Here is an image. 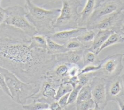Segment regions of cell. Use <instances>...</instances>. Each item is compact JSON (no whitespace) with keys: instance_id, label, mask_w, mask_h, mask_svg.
<instances>
[{"instance_id":"obj_1","label":"cell","mask_w":124,"mask_h":110,"mask_svg":"<svg viewBox=\"0 0 124 110\" xmlns=\"http://www.w3.org/2000/svg\"><path fill=\"white\" fill-rule=\"evenodd\" d=\"M31 37L19 28L0 26V66L23 82L39 84L53 58L46 49L30 46Z\"/></svg>"},{"instance_id":"obj_2","label":"cell","mask_w":124,"mask_h":110,"mask_svg":"<svg viewBox=\"0 0 124 110\" xmlns=\"http://www.w3.org/2000/svg\"><path fill=\"white\" fill-rule=\"evenodd\" d=\"M26 16L35 28L37 34L48 36L54 33L55 23L61 10H46L35 5L31 0H25Z\"/></svg>"},{"instance_id":"obj_3","label":"cell","mask_w":124,"mask_h":110,"mask_svg":"<svg viewBox=\"0 0 124 110\" xmlns=\"http://www.w3.org/2000/svg\"><path fill=\"white\" fill-rule=\"evenodd\" d=\"M0 72L3 74L6 86L11 94V98L16 103L21 105L26 104L27 100L37 93L39 84L25 82L16 75L0 66Z\"/></svg>"},{"instance_id":"obj_4","label":"cell","mask_w":124,"mask_h":110,"mask_svg":"<svg viewBox=\"0 0 124 110\" xmlns=\"http://www.w3.org/2000/svg\"><path fill=\"white\" fill-rule=\"evenodd\" d=\"M62 6L54 27L59 29L78 28L79 14L77 10L80 3L78 0H61Z\"/></svg>"},{"instance_id":"obj_5","label":"cell","mask_w":124,"mask_h":110,"mask_svg":"<svg viewBox=\"0 0 124 110\" xmlns=\"http://www.w3.org/2000/svg\"><path fill=\"white\" fill-rule=\"evenodd\" d=\"M4 24L20 29L30 37L37 34L35 28L26 16L25 8L20 6H13L5 9Z\"/></svg>"},{"instance_id":"obj_6","label":"cell","mask_w":124,"mask_h":110,"mask_svg":"<svg viewBox=\"0 0 124 110\" xmlns=\"http://www.w3.org/2000/svg\"><path fill=\"white\" fill-rule=\"evenodd\" d=\"M124 4L121 0H107L101 3L88 18L86 28H88L102 17L121 11Z\"/></svg>"},{"instance_id":"obj_7","label":"cell","mask_w":124,"mask_h":110,"mask_svg":"<svg viewBox=\"0 0 124 110\" xmlns=\"http://www.w3.org/2000/svg\"><path fill=\"white\" fill-rule=\"evenodd\" d=\"M124 19L122 11L113 13L100 19L94 25L87 29H109L114 31V28H120Z\"/></svg>"},{"instance_id":"obj_8","label":"cell","mask_w":124,"mask_h":110,"mask_svg":"<svg viewBox=\"0 0 124 110\" xmlns=\"http://www.w3.org/2000/svg\"><path fill=\"white\" fill-rule=\"evenodd\" d=\"M87 29L86 27L78 28L70 30H62L55 32L48 35V36L55 41H67L74 38H77Z\"/></svg>"},{"instance_id":"obj_9","label":"cell","mask_w":124,"mask_h":110,"mask_svg":"<svg viewBox=\"0 0 124 110\" xmlns=\"http://www.w3.org/2000/svg\"><path fill=\"white\" fill-rule=\"evenodd\" d=\"M92 98L95 104V109H102L106 104V86L103 82L96 84L92 89Z\"/></svg>"},{"instance_id":"obj_10","label":"cell","mask_w":124,"mask_h":110,"mask_svg":"<svg viewBox=\"0 0 124 110\" xmlns=\"http://www.w3.org/2000/svg\"><path fill=\"white\" fill-rule=\"evenodd\" d=\"M104 0H87L84 9L79 13L80 17L79 20V26L86 24L90 15L98 5Z\"/></svg>"},{"instance_id":"obj_11","label":"cell","mask_w":124,"mask_h":110,"mask_svg":"<svg viewBox=\"0 0 124 110\" xmlns=\"http://www.w3.org/2000/svg\"><path fill=\"white\" fill-rule=\"evenodd\" d=\"M114 32L113 30L109 29H99L97 33L95 34L91 47L88 49L89 51L95 52Z\"/></svg>"},{"instance_id":"obj_12","label":"cell","mask_w":124,"mask_h":110,"mask_svg":"<svg viewBox=\"0 0 124 110\" xmlns=\"http://www.w3.org/2000/svg\"><path fill=\"white\" fill-rule=\"evenodd\" d=\"M46 50L50 55L60 54L69 51L64 44H60L52 40L48 36H46Z\"/></svg>"},{"instance_id":"obj_13","label":"cell","mask_w":124,"mask_h":110,"mask_svg":"<svg viewBox=\"0 0 124 110\" xmlns=\"http://www.w3.org/2000/svg\"><path fill=\"white\" fill-rule=\"evenodd\" d=\"M122 91V82L121 80L118 79L112 82L108 89L106 88V95L108 96L116 97L121 93Z\"/></svg>"},{"instance_id":"obj_14","label":"cell","mask_w":124,"mask_h":110,"mask_svg":"<svg viewBox=\"0 0 124 110\" xmlns=\"http://www.w3.org/2000/svg\"><path fill=\"white\" fill-rule=\"evenodd\" d=\"M122 41V36L116 32H113L105 41L103 43V44L100 46V47L96 51L95 54L98 55L102 50L106 47L111 46L116 43Z\"/></svg>"},{"instance_id":"obj_15","label":"cell","mask_w":124,"mask_h":110,"mask_svg":"<svg viewBox=\"0 0 124 110\" xmlns=\"http://www.w3.org/2000/svg\"><path fill=\"white\" fill-rule=\"evenodd\" d=\"M30 45L32 48L39 47L46 49V36L36 34L31 37Z\"/></svg>"},{"instance_id":"obj_16","label":"cell","mask_w":124,"mask_h":110,"mask_svg":"<svg viewBox=\"0 0 124 110\" xmlns=\"http://www.w3.org/2000/svg\"><path fill=\"white\" fill-rule=\"evenodd\" d=\"M107 60L101 63L103 65V67L105 71L108 74H111L116 69L119 64L118 59L116 57H110L109 58H106Z\"/></svg>"},{"instance_id":"obj_17","label":"cell","mask_w":124,"mask_h":110,"mask_svg":"<svg viewBox=\"0 0 124 110\" xmlns=\"http://www.w3.org/2000/svg\"><path fill=\"white\" fill-rule=\"evenodd\" d=\"M91 98H92V88L89 85L84 84L81 88L79 92L76 100V103H78L88 100Z\"/></svg>"},{"instance_id":"obj_18","label":"cell","mask_w":124,"mask_h":110,"mask_svg":"<svg viewBox=\"0 0 124 110\" xmlns=\"http://www.w3.org/2000/svg\"><path fill=\"white\" fill-rule=\"evenodd\" d=\"M23 109L27 110H40L49 109V104L46 102L36 101L32 100V102L29 104L22 105Z\"/></svg>"},{"instance_id":"obj_19","label":"cell","mask_w":124,"mask_h":110,"mask_svg":"<svg viewBox=\"0 0 124 110\" xmlns=\"http://www.w3.org/2000/svg\"><path fill=\"white\" fill-rule=\"evenodd\" d=\"M74 88V86L72 84L69 83H65L60 84L58 90L56 92L55 98L56 100L58 99L63 95L67 93H70L72 91Z\"/></svg>"},{"instance_id":"obj_20","label":"cell","mask_w":124,"mask_h":110,"mask_svg":"<svg viewBox=\"0 0 124 110\" xmlns=\"http://www.w3.org/2000/svg\"><path fill=\"white\" fill-rule=\"evenodd\" d=\"M95 33L93 29H87L77 39L81 42H93Z\"/></svg>"},{"instance_id":"obj_21","label":"cell","mask_w":124,"mask_h":110,"mask_svg":"<svg viewBox=\"0 0 124 110\" xmlns=\"http://www.w3.org/2000/svg\"><path fill=\"white\" fill-rule=\"evenodd\" d=\"M95 104L93 98L77 103V109L78 110H88L95 109Z\"/></svg>"},{"instance_id":"obj_22","label":"cell","mask_w":124,"mask_h":110,"mask_svg":"<svg viewBox=\"0 0 124 110\" xmlns=\"http://www.w3.org/2000/svg\"><path fill=\"white\" fill-rule=\"evenodd\" d=\"M83 85H84L79 83L76 86H75L73 88L72 91L70 92V94H69V96L68 100L67 102V105L76 101L79 92Z\"/></svg>"},{"instance_id":"obj_23","label":"cell","mask_w":124,"mask_h":110,"mask_svg":"<svg viewBox=\"0 0 124 110\" xmlns=\"http://www.w3.org/2000/svg\"><path fill=\"white\" fill-rule=\"evenodd\" d=\"M101 66H102L101 64H100L96 66H95V65L87 66L81 70V72L79 73V75H81V74H83L84 73H89V72H90L92 71L97 70L101 69Z\"/></svg>"},{"instance_id":"obj_24","label":"cell","mask_w":124,"mask_h":110,"mask_svg":"<svg viewBox=\"0 0 124 110\" xmlns=\"http://www.w3.org/2000/svg\"><path fill=\"white\" fill-rule=\"evenodd\" d=\"M0 86L1 87V89L3 90V91L7 95L11 97V94L10 92L6 86L5 79L3 75V74L0 72Z\"/></svg>"},{"instance_id":"obj_25","label":"cell","mask_w":124,"mask_h":110,"mask_svg":"<svg viewBox=\"0 0 124 110\" xmlns=\"http://www.w3.org/2000/svg\"><path fill=\"white\" fill-rule=\"evenodd\" d=\"M80 46V41L77 39V40H74V39L70 40L69 42L66 45V48L69 50H74L77 48L79 47Z\"/></svg>"},{"instance_id":"obj_26","label":"cell","mask_w":124,"mask_h":110,"mask_svg":"<svg viewBox=\"0 0 124 110\" xmlns=\"http://www.w3.org/2000/svg\"><path fill=\"white\" fill-rule=\"evenodd\" d=\"M68 70V68L65 65H61L58 66L55 71L56 75L60 76H62L65 75Z\"/></svg>"},{"instance_id":"obj_27","label":"cell","mask_w":124,"mask_h":110,"mask_svg":"<svg viewBox=\"0 0 124 110\" xmlns=\"http://www.w3.org/2000/svg\"><path fill=\"white\" fill-rule=\"evenodd\" d=\"M69 94H70V93H67L65 95H63L62 96L58 99V102L62 108L65 107L67 105V102H68Z\"/></svg>"},{"instance_id":"obj_28","label":"cell","mask_w":124,"mask_h":110,"mask_svg":"<svg viewBox=\"0 0 124 110\" xmlns=\"http://www.w3.org/2000/svg\"><path fill=\"white\" fill-rule=\"evenodd\" d=\"M95 53H94L93 52L89 51L85 55V62L86 63H92L93 62L95 59Z\"/></svg>"},{"instance_id":"obj_29","label":"cell","mask_w":124,"mask_h":110,"mask_svg":"<svg viewBox=\"0 0 124 110\" xmlns=\"http://www.w3.org/2000/svg\"><path fill=\"white\" fill-rule=\"evenodd\" d=\"M80 55L77 53H72L69 55V59L70 62L74 63H77L80 60Z\"/></svg>"},{"instance_id":"obj_30","label":"cell","mask_w":124,"mask_h":110,"mask_svg":"<svg viewBox=\"0 0 124 110\" xmlns=\"http://www.w3.org/2000/svg\"><path fill=\"white\" fill-rule=\"evenodd\" d=\"M49 109L52 110H61L62 108L60 106L58 102H54L49 105Z\"/></svg>"},{"instance_id":"obj_31","label":"cell","mask_w":124,"mask_h":110,"mask_svg":"<svg viewBox=\"0 0 124 110\" xmlns=\"http://www.w3.org/2000/svg\"><path fill=\"white\" fill-rule=\"evenodd\" d=\"M5 16V9H3L1 6L0 3V26L3 24Z\"/></svg>"},{"instance_id":"obj_32","label":"cell","mask_w":124,"mask_h":110,"mask_svg":"<svg viewBox=\"0 0 124 110\" xmlns=\"http://www.w3.org/2000/svg\"><path fill=\"white\" fill-rule=\"evenodd\" d=\"M77 72H78V69H77V68L73 67L70 70L69 74L71 75V76L75 77V76L76 75V73H77Z\"/></svg>"},{"instance_id":"obj_33","label":"cell","mask_w":124,"mask_h":110,"mask_svg":"<svg viewBox=\"0 0 124 110\" xmlns=\"http://www.w3.org/2000/svg\"><path fill=\"white\" fill-rule=\"evenodd\" d=\"M119 32L120 35H124V22L122 24L120 29H119Z\"/></svg>"},{"instance_id":"obj_34","label":"cell","mask_w":124,"mask_h":110,"mask_svg":"<svg viewBox=\"0 0 124 110\" xmlns=\"http://www.w3.org/2000/svg\"><path fill=\"white\" fill-rule=\"evenodd\" d=\"M122 83H123V90H124V74L122 77Z\"/></svg>"},{"instance_id":"obj_35","label":"cell","mask_w":124,"mask_h":110,"mask_svg":"<svg viewBox=\"0 0 124 110\" xmlns=\"http://www.w3.org/2000/svg\"><path fill=\"white\" fill-rule=\"evenodd\" d=\"M121 11H124V4L123 5V7H122V8Z\"/></svg>"},{"instance_id":"obj_36","label":"cell","mask_w":124,"mask_h":110,"mask_svg":"<svg viewBox=\"0 0 124 110\" xmlns=\"http://www.w3.org/2000/svg\"><path fill=\"white\" fill-rule=\"evenodd\" d=\"M122 41L124 42V37H122Z\"/></svg>"},{"instance_id":"obj_37","label":"cell","mask_w":124,"mask_h":110,"mask_svg":"<svg viewBox=\"0 0 124 110\" xmlns=\"http://www.w3.org/2000/svg\"><path fill=\"white\" fill-rule=\"evenodd\" d=\"M1 0H0V2H1Z\"/></svg>"},{"instance_id":"obj_38","label":"cell","mask_w":124,"mask_h":110,"mask_svg":"<svg viewBox=\"0 0 124 110\" xmlns=\"http://www.w3.org/2000/svg\"><path fill=\"white\" fill-rule=\"evenodd\" d=\"M0 89H1V87H0Z\"/></svg>"},{"instance_id":"obj_39","label":"cell","mask_w":124,"mask_h":110,"mask_svg":"<svg viewBox=\"0 0 124 110\" xmlns=\"http://www.w3.org/2000/svg\"><path fill=\"white\" fill-rule=\"evenodd\" d=\"M79 0V1H80V0Z\"/></svg>"}]
</instances>
